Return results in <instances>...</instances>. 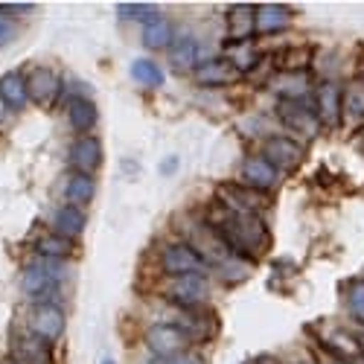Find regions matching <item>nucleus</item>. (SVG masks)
<instances>
[{"label": "nucleus", "mask_w": 364, "mask_h": 364, "mask_svg": "<svg viewBox=\"0 0 364 364\" xmlns=\"http://www.w3.org/2000/svg\"><path fill=\"white\" fill-rule=\"evenodd\" d=\"M216 271L222 274V283H228V286L242 283V280L248 277V259H239V257H233V259H228L225 265H219Z\"/></svg>", "instance_id": "obj_35"}, {"label": "nucleus", "mask_w": 364, "mask_h": 364, "mask_svg": "<svg viewBox=\"0 0 364 364\" xmlns=\"http://www.w3.org/2000/svg\"><path fill=\"white\" fill-rule=\"evenodd\" d=\"M169 323H175L181 332H184L190 338V344H204V341L219 336V318L210 306H204V309H172Z\"/></svg>", "instance_id": "obj_12"}, {"label": "nucleus", "mask_w": 364, "mask_h": 364, "mask_svg": "<svg viewBox=\"0 0 364 364\" xmlns=\"http://www.w3.org/2000/svg\"><path fill=\"white\" fill-rule=\"evenodd\" d=\"M358 146H361V149H364V126H361V129H358Z\"/></svg>", "instance_id": "obj_42"}, {"label": "nucleus", "mask_w": 364, "mask_h": 364, "mask_svg": "<svg viewBox=\"0 0 364 364\" xmlns=\"http://www.w3.org/2000/svg\"><path fill=\"white\" fill-rule=\"evenodd\" d=\"M315 65V50L309 44H289L274 55L277 73H309Z\"/></svg>", "instance_id": "obj_28"}, {"label": "nucleus", "mask_w": 364, "mask_h": 364, "mask_svg": "<svg viewBox=\"0 0 364 364\" xmlns=\"http://www.w3.org/2000/svg\"><path fill=\"white\" fill-rule=\"evenodd\" d=\"M164 300L172 309H204L213 300V283H210L207 271L169 277L164 280Z\"/></svg>", "instance_id": "obj_3"}, {"label": "nucleus", "mask_w": 364, "mask_h": 364, "mask_svg": "<svg viewBox=\"0 0 364 364\" xmlns=\"http://www.w3.org/2000/svg\"><path fill=\"white\" fill-rule=\"evenodd\" d=\"M68 123H70V129L82 137V134H94V129H97V123H100V111H97V105H94V100H87V97H73L70 102H68Z\"/></svg>", "instance_id": "obj_29"}, {"label": "nucleus", "mask_w": 364, "mask_h": 364, "mask_svg": "<svg viewBox=\"0 0 364 364\" xmlns=\"http://www.w3.org/2000/svg\"><path fill=\"white\" fill-rule=\"evenodd\" d=\"M26 94L29 102H36L38 108H53L65 94V79L50 65H36L33 70H26Z\"/></svg>", "instance_id": "obj_11"}, {"label": "nucleus", "mask_w": 364, "mask_h": 364, "mask_svg": "<svg viewBox=\"0 0 364 364\" xmlns=\"http://www.w3.org/2000/svg\"><path fill=\"white\" fill-rule=\"evenodd\" d=\"M239 172H242V184L245 187H251V190H259V193H265V196H271L277 190V184H280V172L271 166L259 151H251V155H245V161H242V166H239Z\"/></svg>", "instance_id": "obj_16"}, {"label": "nucleus", "mask_w": 364, "mask_h": 364, "mask_svg": "<svg viewBox=\"0 0 364 364\" xmlns=\"http://www.w3.org/2000/svg\"><path fill=\"white\" fill-rule=\"evenodd\" d=\"M344 306L350 312V318L364 326V277H355L344 286Z\"/></svg>", "instance_id": "obj_33"}, {"label": "nucleus", "mask_w": 364, "mask_h": 364, "mask_svg": "<svg viewBox=\"0 0 364 364\" xmlns=\"http://www.w3.org/2000/svg\"><path fill=\"white\" fill-rule=\"evenodd\" d=\"M341 105H344V85L338 79H318L312 87V108L323 132L341 129Z\"/></svg>", "instance_id": "obj_8"}, {"label": "nucleus", "mask_w": 364, "mask_h": 364, "mask_svg": "<svg viewBox=\"0 0 364 364\" xmlns=\"http://www.w3.org/2000/svg\"><path fill=\"white\" fill-rule=\"evenodd\" d=\"M158 364H204L193 350L190 353H184V355H178V358H172V361H158Z\"/></svg>", "instance_id": "obj_38"}, {"label": "nucleus", "mask_w": 364, "mask_h": 364, "mask_svg": "<svg viewBox=\"0 0 364 364\" xmlns=\"http://www.w3.org/2000/svg\"><path fill=\"white\" fill-rule=\"evenodd\" d=\"M201 219L222 236V242L239 259L262 257V251L268 248V242H271V233H268V225H265L262 216L236 213V210L222 207L219 201L210 204L207 213H201Z\"/></svg>", "instance_id": "obj_1"}, {"label": "nucleus", "mask_w": 364, "mask_h": 364, "mask_svg": "<svg viewBox=\"0 0 364 364\" xmlns=\"http://www.w3.org/2000/svg\"><path fill=\"white\" fill-rule=\"evenodd\" d=\"M166 53H169V68H172L175 73H193L201 62L213 58V55L204 50V44H201L198 38H193V36H178L175 44H172Z\"/></svg>", "instance_id": "obj_17"}, {"label": "nucleus", "mask_w": 364, "mask_h": 364, "mask_svg": "<svg viewBox=\"0 0 364 364\" xmlns=\"http://www.w3.org/2000/svg\"><path fill=\"white\" fill-rule=\"evenodd\" d=\"M36 254H38V259L68 262V259L76 257V242L58 236V233H53V230H47V233L38 236V242H36Z\"/></svg>", "instance_id": "obj_30"}, {"label": "nucleus", "mask_w": 364, "mask_h": 364, "mask_svg": "<svg viewBox=\"0 0 364 364\" xmlns=\"http://www.w3.org/2000/svg\"><path fill=\"white\" fill-rule=\"evenodd\" d=\"M353 332H355V341H358V347H361V355H364V326H355Z\"/></svg>", "instance_id": "obj_41"}, {"label": "nucleus", "mask_w": 364, "mask_h": 364, "mask_svg": "<svg viewBox=\"0 0 364 364\" xmlns=\"http://www.w3.org/2000/svg\"><path fill=\"white\" fill-rule=\"evenodd\" d=\"M0 9H4L9 18H15V15H29V12H36V6L33 4H0Z\"/></svg>", "instance_id": "obj_37"}, {"label": "nucleus", "mask_w": 364, "mask_h": 364, "mask_svg": "<svg viewBox=\"0 0 364 364\" xmlns=\"http://www.w3.org/2000/svg\"><path fill=\"white\" fill-rule=\"evenodd\" d=\"M265 87L274 90L277 100H309L315 82L309 73H274Z\"/></svg>", "instance_id": "obj_23"}, {"label": "nucleus", "mask_w": 364, "mask_h": 364, "mask_svg": "<svg viewBox=\"0 0 364 364\" xmlns=\"http://www.w3.org/2000/svg\"><path fill=\"white\" fill-rule=\"evenodd\" d=\"M178 239H184L187 245L201 257V262L207 265V268H219V265H225L228 259H233L236 254L225 245L222 242V236L210 228L201 216L198 219H190L187 222V228H184V233H181Z\"/></svg>", "instance_id": "obj_5"}, {"label": "nucleus", "mask_w": 364, "mask_h": 364, "mask_svg": "<svg viewBox=\"0 0 364 364\" xmlns=\"http://www.w3.org/2000/svg\"><path fill=\"white\" fill-rule=\"evenodd\" d=\"M117 12H119L123 21H132V23H140V26L161 18V6L158 4H119Z\"/></svg>", "instance_id": "obj_34"}, {"label": "nucleus", "mask_w": 364, "mask_h": 364, "mask_svg": "<svg viewBox=\"0 0 364 364\" xmlns=\"http://www.w3.org/2000/svg\"><path fill=\"white\" fill-rule=\"evenodd\" d=\"M315 347L338 361H364L361 347L355 341V332L350 326H329V332H318Z\"/></svg>", "instance_id": "obj_15"}, {"label": "nucleus", "mask_w": 364, "mask_h": 364, "mask_svg": "<svg viewBox=\"0 0 364 364\" xmlns=\"http://www.w3.org/2000/svg\"><path fill=\"white\" fill-rule=\"evenodd\" d=\"M97 196V178L90 175H82V172H70L65 178V204H73V207H87Z\"/></svg>", "instance_id": "obj_31"}, {"label": "nucleus", "mask_w": 364, "mask_h": 364, "mask_svg": "<svg viewBox=\"0 0 364 364\" xmlns=\"http://www.w3.org/2000/svg\"><path fill=\"white\" fill-rule=\"evenodd\" d=\"M9 123H12V111L4 105V100H0V132H4Z\"/></svg>", "instance_id": "obj_39"}, {"label": "nucleus", "mask_w": 364, "mask_h": 364, "mask_svg": "<svg viewBox=\"0 0 364 364\" xmlns=\"http://www.w3.org/2000/svg\"><path fill=\"white\" fill-rule=\"evenodd\" d=\"M102 364H114V361H111V358H105V361H102Z\"/></svg>", "instance_id": "obj_43"}, {"label": "nucleus", "mask_w": 364, "mask_h": 364, "mask_svg": "<svg viewBox=\"0 0 364 364\" xmlns=\"http://www.w3.org/2000/svg\"><path fill=\"white\" fill-rule=\"evenodd\" d=\"M68 262L36 259L23 268L21 291L29 297V303H62V286L68 283Z\"/></svg>", "instance_id": "obj_2"}, {"label": "nucleus", "mask_w": 364, "mask_h": 364, "mask_svg": "<svg viewBox=\"0 0 364 364\" xmlns=\"http://www.w3.org/2000/svg\"><path fill=\"white\" fill-rule=\"evenodd\" d=\"M102 161H105V151H102V140L97 134H82L68 149L70 172H82V175L94 178L102 169Z\"/></svg>", "instance_id": "obj_14"}, {"label": "nucleus", "mask_w": 364, "mask_h": 364, "mask_svg": "<svg viewBox=\"0 0 364 364\" xmlns=\"http://www.w3.org/2000/svg\"><path fill=\"white\" fill-rule=\"evenodd\" d=\"M294 23V12L286 4H259L254 36H280Z\"/></svg>", "instance_id": "obj_22"}, {"label": "nucleus", "mask_w": 364, "mask_h": 364, "mask_svg": "<svg viewBox=\"0 0 364 364\" xmlns=\"http://www.w3.org/2000/svg\"><path fill=\"white\" fill-rule=\"evenodd\" d=\"M274 114L283 123V129L289 132V137H294L297 143L309 146L315 137H321V119L312 108V97L309 100H277Z\"/></svg>", "instance_id": "obj_4"}, {"label": "nucleus", "mask_w": 364, "mask_h": 364, "mask_svg": "<svg viewBox=\"0 0 364 364\" xmlns=\"http://www.w3.org/2000/svg\"><path fill=\"white\" fill-rule=\"evenodd\" d=\"M341 126L344 129H361L364 126V76H353L350 82H344Z\"/></svg>", "instance_id": "obj_24"}, {"label": "nucleus", "mask_w": 364, "mask_h": 364, "mask_svg": "<svg viewBox=\"0 0 364 364\" xmlns=\"http://www.w3.org/2000/svg\"><path fill=\"white\" fill-rule=\"evenodd\" d=\"M222 207L228 210H236V213H254V216H262L268 210V196L259 193V190H251L245 187L242 181H230V184H222L216 190V198Z\"/></svg>", "instance_id": "obj_13"}, {"label": "nucleus", "mask_w": 364, "mask_h": 364, "mask_svg": "<svg viewBox=\"0 0 364 364\" xmlns=\"http://www.w3.org/2000/svg\"><path fill=\"white\" fill-rule=\"evenodd\" d=\"M193 79H196L201 87H210V90L230 87V85L242 82L239 70L228 62V58H222V55H213V58H207V62H201V65L193 70Z\"/></svg>", "instance_id": "obj_18"}, {"label": "nucleus", "mask_w": 364, "mask_h": 364, "mask_svg": "<svg viewBox=\"0 0 364 364\" xmlns=\"http://www.w3.org/2000/svg\"><path fill=\"white\" fill-rule=\"evenodd\" d=\"M158 271L164 274V280H169L181 274H201V271H207V265L184 239H169L158 251Z\"/></svg>", "instance_id": "obj_7"}, {"label": "nucleus", "mask_w": 364, "mask_h": 364, "mask_svg": "<svg viewBox=\"0 0 364 364\" xmlns=\"http://www.w3.org/2000/svg\"><path fill=\"white\" fill-rule=\"evenodd\" d=\"M68 315L62 309V303H29L26 312V332H33L41 341L55 344L65 336Z\"/></svg>", "instance_id": "obj_10"}, {"label": "nucleus", "mask_w": 364, "mask_h": 364, "mask_svg": "<svg viewBox=\"0 0 364 364\" xmlns=\"http://www.w3.org/2000/svg\"><path fill=\"white\" fill-rule=\"evenodd\" d=\"M129 76H132L134 85H140V87H146V90H158V87H164V82H166L164 68L155 62V58H146V55L134 58V62L129 65Z\"/></svg>", "instance_id": "obj_32"}, {"label": "nucleus", "mask_w": 364, "mask_h": 364, "mask_svg": "<svg viewBox=\"0 0 364 364\" xmlns=\"http://www.w3.org/2000/svg\"><path fill=\"white\" fill-rule=\"evenodd\" d=\"M257 6L254 4H230L225 12V36L228 41H248L254 38Z\"/></svg>", "instance_id": "obj_19"}, {"label": "nucleus", "mask_w": 364, "mask_h": 364, "mask_svg": "<svg viewBox=\"0 0 364 364\" xmlns=\"http://www.w3.org/2000/svg\"><path fill=\"white\" fill-rule=\"evenodd\" d=\"M50 230L65 236L70 242H79L87 230V213L82 207H73V204H62L53 210V219H50Z\"/></svg>", "instance_id": "obj_20"}, {"label": "nucleus", "mask_w": 364, "mask_h": 364, "mask_svg": "<svg viewBox=\"0 0 364 364\" xmlns=\"http://www.w3.org/2000/svg\"><path fill=\"white\" fill-rule=\"evenodd\" d=\"M6 364H21V361H15V358H12V361H6Z\"/></svg>", "instance_id": "obj_44"}, {"label": "nucleus", "mask_w": 364, "mask_h": 364, "mask_svg": "<svg viewBox=\"0 0 364 364\" xmlns=\"http://www.w3.org/2000/svg\"><path fill=\"white\" fill-rule=\"evenodd\" d=\"M12 358L21 364H53V344L41 341L33 332H21L12 344Z\"/></svg>", "instance_id": "obj_25"}, {"label": "nucleus", "mask_w": 364, "mask_h": 364, "mask_svg": "<svg viewBox=\"0 0 364 364\" xmlns=\"http://www.w3.org/2000/svg\"><path fill=\"white\" fill-rule=\"evenodd\" d=\"M222 58H228V62L239 70V76H251L265 58V53L257 47L254 38H248V41H225Z\"/></svg>", "instance_id": "obj_21"}, {"label": "nucleus", "mask_w": 364, "mask_h": 364, "mask_svg": "<svg viewBox=\"0 0 364 364\" xmlns=\"http://www.w3.org/2000/svg\"><path fill=\"white\" fill-rule=\"evenodd\" d=\"M175 169H178V158H166V161L161 164V172H164V175H172Z\"/></svg>", "instance_id": "obj_40"}, {"label": "nucleus", "mask_w": 364, "mask_h": 364, "mask_svg": "<svg viewBox=\"0 0 364 364\" xmlns=\"http://www.w3.org/2000/svg\"><path fill=\"white\" fill-rule=\"evenodd\" d=\"M259 155L280 175H289V172L300 169V164L306 161V146L297 143L289 134H265L262 146H259Z\"/></svg>", "instance_id": "obj_9"}, {"label": "nucleus", "mask_w": 364, "mask_h": 364, "mask_svg": "<svg viewBox=\"0 0 364 364\" xmlns=\"http://www.w3.org/2000/svg\"><path fill=\"white\" fill-rule=\"evenodd\" d=\"M175 38H178V29H175L172 18H166V15H161V18H155L151 23L140 26V41H143V47L151 50V53L169 50V47L175 44Z\"/></svg>", "instance_id": "obj_26"}, {"label": "nucleus", "mask_w": 364, "mask_h": 364, "mask_svg": "<svg viewBox=\"0 0 364 364\" xmlns=\"http://www.w3.org/2000/svg\"><path fill=\"white\" fill-rule=\"evenodd\" d=\"M0 100L12 114H21L29 105V94H26V73L23 70H6L0 76Z\"/></svg>", "instance_id": "obj_27"}, {"label": "nucleus", "mask_w": 364, "mask_h": 364, "mask_svg": "<svg viewBox=\"0 0 364 364\" xmlns=\"http://www.w3.org/2000/svg\"><path fill=\"white\" fill-rule=\"evenodd\" d=\"M15 36H18V21L9 18L4 9H0V50H4L6 44H12Z\"/></svg>", "instance_id": "obj_36"}, {"label": "nucleus", "mask_w": 364, "mask_h": 364, "mask_svg": "<svg viewBox=\"0 0 364 364\" xmlns=\"http://www.w3.org/2000/svg\"><path fill=\"white\" fill-rule=\"evenodd\" d=\"M143 347L155 361H172L193 350L190 338L169 321H155L143 329Z\"/></svg>", "instance_id": "obj_6"}]
</instances>
